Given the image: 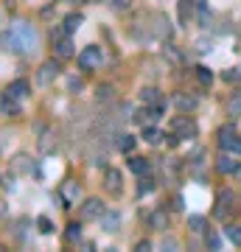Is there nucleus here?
<instances>
[{
  "label": "nucleus",
  "mask_w": 241,
  "mask_h": 252,
  "mask_svg": "<svg viewBox=\"0 0 241 252\" xmlns=\"http://www.w3.org/2000/svg\"><path fill=\"white\" fill-rule=\"evenodd\" d=\"M14 28V34H17V42H20V54H31L39 42V36H36L34 26H28V23H17Z\"/></svg>",
  "instance_id": "nucleus-1"
},
{
  "label": "nucleus",
  "mask_w": 241,
  "mask_h": 252,
  "mask_svg": "<svg viewBox=\"0 0 241 252\" xmlns=\"http://www.w3.org/2000/svg\"><path fill=\"white\" fill-rule=\"evenodd\" d=\"M101 64V48L99 45H87L79 54V67L81 70H99Z\"/></svg>",
  "instance_id": "nucleus-2"
},
{
  "label": "nucleus",
  "mask_w": 241,
  "mask_h": 252,
  "mask_svg": "<svg viewBox=\"0 0 241 252\" xmlns=\"http://www.w3.org/2000/svg\"><path fill=\"white\" fill-rule=\"evenodd\" d=\"M56 76H59V62H54V59H48V62H42V64H39V73H36V81L48 87V84H51V81L56 79Z\"/></svg>",
  "instance_id": "nucleus-3"
},
{
  "label": "nucleus",
  "mask_w": 241,
  "mask_h": 252,
  "mask_svg": "<svg viewBox=\"0 0 241 252\" xmlns=\"http://www.w3.org/2000/svg\"><path fill=\"white\" fill-rule=\"evenodd\" d=\"M104 216V202L101 199H87L81 205V219L84 221H93V219H101Z\"/></svg>",
  "instance_id": "nucleus-4"
},
{
  "label": "nucleus",
  "mask_w": 241,
  "mask_h": 252,
  "mask_svg": "<svg viewBox=\"0 0 241 252\" xmlns=\"http://www.w3.org/2000/svg\"><path fill=\"white\" fill-rule=\"evenodd\" d=\"M104 188H107L109 193H121V188H124V177H121L118 168H107V171H104Z\"/></svg>",
  "instance_id": "nucleus-5"
},
{
  "label": "nucleus",
  "mask_w": 241,
  "mask_h": 252,
  "mask_svg": "<svg viewBox=\"0 0 241 252\" xmlns=\"http://www.w3.org/2000/svg\"><path fill=\"white\" fill-rule=\"evenodd\" d=\"M54 48H56V56H59V59H70V56H76V48H73L70 34L59 36V39L54 42Z\"/></svg>",
  "instance_id": "nucleus-6"
},
{
  "label": "nucleus",
  "mask_w": 241,
  "mask_h": 252,
  "mask_svg": "<svg viewBox=\"0 0 241 252\" xmlns=\"http://www.w3.org/2000/svg\"><path fill=\"white\" fill-rule=\"evenodd\" d=\"M0 112H3V115H9V118H17L20 112H23L20 98H14V95H9V93H6V95L0 98Z\"/></svg>",
  "instance_id": "nucleus-7"
},
{
  "label": "nucleus",
  "mask_w": 241,
  "mask_h": 252,
  "mask_svg": "<svg viewBox=\"0 0 241 252\" xmlns=\"http://www.w3.org/2000/svg\"><path fill=\"white\" fill-rule=\"evenodd\" d=\"M0 48H3V51H9V54H20V42H17V34H14V28H6V31H0Z\"/></svg>",
  "instance_id": "nucleus-8"
},
{
  "label": "nucleus",
  "mask_w": 241,
  "mask_h": 252,
  "mask_svg": "<svg viewBox=\"0 0 241 252\" xmlns=\"http://www.w3.org/2000/svg\"><path fill=\"white\" fill-rule=\"evenodd\" d=\"M174 129H177V137H197V124L194 121H188V118H177L174 121Z\"/></svg>",
  "instance_id": "nucleus-9"
},
{
  "label": "nucleus",
  "mask_w": 241,
  "mask_h": 252,
  "mask_svg": "<svg viewBox=\"0 0 241 252\" xmlns=\"http://www.w3.org/2000/svg\"><path fill=\"white\" fill-rule=\"evenodd\" d=\"M59 196H62L65 207L76 205V199H79V185H76V182H65L62 188H59Z\"/></svg>",
  "instance_id": "nucleus-10"
},
{
  "label": "nucleus",
  "mask_w": 241,
  "mask_h": 252,
  "mask_svg": "<svg viewBox=\"0 0 241 252\" xmlns=\"http://www.w3.org/2000/svg\"><path fill=\"white\" fill-rule=\"evenodd\" d=\"M230 202H233V193H230V190H219L213 216H216V219H224V216H227V207H230Z\"/></svg>",
  "instance_id": "nucleus-11"
},
{
  "label": "nucleus",
  "mask_w": 241,
  "mask_h": 252,
  "mask_svg": "<svg viewBox=\"0 0 241 252\" xmlns=\"http://www.w3.org/2000/svg\"><path fill=\"white\" fill-rule=\"evenodd\" d=\"M194 9H197V0H179L177 3V14L182 26H188V20L194 17Z\"/></svg>",
  "instance_id": "nucleus-12"
},
{
  "label": "nucleus",
  "mask_w": 241,
  "mask_h": 252,
  "mask_svg": "<svg viewBox=\"0 0 241 252\" xmlns=\"http://www.w3.org/2000/svg\"><path fill=\"white\" fill-rule=\"evenodd\" d=\"M118 224H121V213H118V210H104V216H101V227H104L107 233H115Z\"/></svg>",
  "instance_id": "nucleus-13"
},
{
  "label": "nucleus",
  "mask_w": 241,
  "mask_h": 252,
  "mask_svg": "<svg viewBox=\"0 0 241 252\" xmlns=\"http://www.w3.org/2000/svg\"><path fill=\"white\" fill-rule=\"evenodd\" d=\"M6 93H9V95H14V98L23 101V98L28 95V93H31V84H28L26 79H17V81H11V84H9V90H6Z\"/></svg>",
  "instance_id": "nucleus-14"
},
{
  "label": "nucleus",
  "mask_w": 241,
  "mask_h": 252,
  "mask_svg": "<svg viewBox=\"0 0 241 252\" xmlns=\"http://www.w3.org/2000/svg\"><path fill=\"white\" fill-rule=\"evenodd\" d=\"M233 140H236V129H233V124L222 126V129H219V146H222L224 152H230Z\"/></svg>",
  "instance_id": "nucleus-15"
},
{
  "label": "nucleus",
  "mask_w": 241,
  "mask_h": 252,
  "mask_svg": "<svg viewBox=\"0 0 241 252\" xmlns=\"http://www.w3.org/2000/svg\"><path fill=\"white\" fill-rule=\"evenodd\" d=\"M236 168H239V162L233 160L230 154H222V157L216 160V171H222V174H233Z\"/></svg>",
  "instance_id": "nucleus-16"
},
{
  "label": "nucleus",
  "mask_w": 241,
  "mask_h": 252,
  "mask_svg": "<svg viewBox=\"0 0 241 252\" xmlns=\"http://www.w3.org/2000/svg\"><path fill=\"white\" fill-rule=\"evenodd\" d=\"M197 20H199V26L202 28L210 26V9H207V0H197Z\"/></svg>",
  "instance_id": "nucleus-17"
},
{
  "label": "nucleus",
  "mask_w": 241,
  "mask_h": 252,
  "mask_svg": "<svg viewBox=\"0 0 241 252\" xmlns=\"http://www.w3.org/2000/svg\"><path fill=\"white\" fill-rule=\"evenodd\" d=\"M149 224H152L154 230H166V227H169V213H166V210H154L152 216H149Z\"/></svg>",
  "instance_id": "nucleus-18"
},
{
  "label": "nucleus",
  "mask_w": 241,
  "mask_h": 252,
  "mask_svg": "<svg viewBox=\"0 0 241 252\" xmlns=\"http://www.w3.org/2000/svg\"><path fill=\"white\" fill-rule=\"evenodd\" d=\"M129 168H132L135 174H149L152 171V162L146 160V157H132V160H129Z\"/></svg>",
  "instance_id": "nucleus-19"
},
{
  "label": "nucleus",
  "mask_w": 241,
  "mask_h": 252,
  "mask_svg": "<svg viewBox=\"0 0 241 252\" xmlns=\"http://www.w3.org/2000/svg\"><path fill=\"white\" fill-rule=\"evenodd\" d=\"M224 235L233 247H241V224H227L224 227Z\"/></svg>",
  "instance_id": "nucleus-20"
},
{
  "label": "nucleus",
  "mask_w": 241,
  "mask_h": 252,
  "mask_svg": "<svg viewBox=\"0 0 241 252\" xmlns=\"http://www.w3.org/2000/svg\"><path fill=\"white\" fill-rule=\"evenodd\" d=\"M140 101H143V104H149V107L157 104V101H160V90H157V87H143V90H140Z\"/></svg>",
  "instance_id": "nucleus-21"
},
{
  "label": "nucleus",
  "mask_w": 241,
  "mask_h": 252,
  "mask_svg": "<svg viewBox=\"0 0 241 252\" xmlns=\"http://www.w3.org/2000/svg\"><path fill=\"white\" fill-rule=\"evenodd\" d=\"M154 23H157V36H166V39H169L171 36V23L166 17H163V14H154Z\"/></svg>",
  "instance_id": "nucleus-22"
},
{
  "label": "nucleus",
  "mask_w": 241,
  "mask_h": 252,
  "mask_svg": "<svg viewBox=\"0 0 241 252\" xmlns=\"http://www.w3.org/2000/svg\"><path fill=\"white\" fill-rule=\"evenodd\" d=\"M154 190V180L152 177H143L140 174V182H138V196H149Z\"/></svg>",
  "instance_id": "nucleus-23"
},
{
  "label": "nucleus",
  "mask_w": 241,
  "mask_h": 252,
  "mask_svg": "<svg viewBox=\"0 0 241 252\" xmlns=\"http://www.w3.org/2000/svg\"><path fill=\"white\" fill-rule=\"evenodd\" d=\"M112 93H115V87H112V84H101L99 90H96V101L107 104V101H112Z\"/></svg>",
  "instance_id": "nucleus-24"
},
{
  "label": "nucleus",
  "mask_w": 241,
  "mask_h": 252,
  "mask_svg": "<svg viewBox=\"0 0 241 252\" xmlns=\"http://www.w3.org/2000/svg\"><path fill=\"white\" fill-rule=\"evenodd\" d=\"M197 79H199V84H213V70H210V67H205V64H199L197 67Z\"/></svg>",
  "instance_id": "nucleus-25"
},
{
  "label": "nucleus",
  "mask_w": 241,
  "mask_h": 252,
  "mask_svg": "<svg viewBox=\"0 0 241 252\" xmlns=\"http://www.w3.org/2000/svg\"><path fill=\"white\" fill-rule=\"evenodd\" d=\"M81 26V14H68V17H65V34H73V31H76V28Z\"/></svg>",
  "instance_id": "nucleus-26"
},
{
  "label": "nucleus",
  "mask_w": 241,
  "mask_h": 252,
  "mask_svg": "<svg viewBox=\"0 0 241 252\" xmlns=\"http://www.w3.org/2000/svg\"><path fill=\"white\" fill-rule=\"evenodd\" d=\"M118 152H124V154H129V152H132V149H135V137L132 135H121V137H118Z\"/></svg>",
  "instance_id": "nucleus-27"
},
{
  "label": "nucleus",
  "mask_w": 241,
  "mask_h": 252,
  "mask_svg": "<svg viewBox=\"0 0 241 252\" xmlns=\"http://www.w3.org/2000/svg\"><path fill=\"white\" fill-rule=\"evenodd\" d=\"M160 137H163V132L154 129V126H146V129H143V140H146V143H160Z\"/></svg>",
  "instance_id": "nucleus-28"
},
{
  "label": "nucleus",
  "mask_w": 241,
  "mask_h": 252,
  "mask_svg": "<svg viewBox=\"0 0 241 252\" xmlns=\"http://www.w3.org/2000/svg\"><path fill=\"white\" fill-rule=\"evenodd\" d=\"M188 227H191L194 233H202V230H205V216H188Z\"/></svg>",
  "instance_id": "nucleus-29"
},
{
  "label": "nucleus",
  "mask_w": 241,
  "mask_h": 252,
  "mask_svg": "<svg viewBox=\"0 0 241 252\" xmlns=\"http://www.w3.org/2000/svg\"><path fill=\"white\" fill-rule=\"evenodd\" d=\"M65 238H68V241H79V238H81V224H68Z\"/></svg>",
  "instance_id": "nucleus-30"
},
{
  "label": "nucleus",
  "mask_w": 241,
  "mask_h": 252,
  "mask_svg": "<svg viewBox=\"0 0 241 252\" xmlns=\"http://www.w3.org/2000/svg\"><path fill=\"white\" fill-rule=\"evenodd\" d=\"M36 227H39V233H45V235L54 233V221H51L48 216H39V219H36Z\"/></svg>",
  "instance_id": "nucleus-31"
},
{
  "label": "nucleus",
  "mask_w": 241,
  "mask_h": 252,
  "mask_svg": "<svg viewBox=\"0 0 241 252\" xmlns=\"http://www.w3.org/2000/svg\"><path fill=\"white\" fill-rule=\"evenodd\" d=\"M205 244L210 247V250H222V238L210 230V233H205Z\"/></svg>",
  "instance_id": "nucleus-32"
},
{
  "label": "nucleus",
  "mask_w": 241,
  "mask_h": 252,
  "mask_svg": "<svg viewBox=\"0 0 241 252\" xmlns=\"http://www.w3.org/2000/svg\"><path fill=\"white\" fill-rule=\"evenodd\" d=\"M177 104H179V109H185V112H191V109L197 107V98H191V95H179V98H177Z\"/></svg>",
  "instance_id": "nucleus-33"
},
{
  "label": "nucleus",
  "mask_w": 241,
  "mask_h": 252,
  "mask_svg": "<svg viewBox=\"0 0 241 252\" xmlns=\"http://www.w3.org/2000/svg\"><path fill=\"white\" fill-rule=\"evenodd\" d=\"M224 81H227V84H239V81H241V70H239V67L224 70Z\"/></svg>",
  "instance_id": "nucleus-34"
},
{
  "label": "nucleus",
  "mask_w": 241,
  "mask_h": 252,
  "mask_svg": "<svg viewBox=\"0 0 241 252\" xmlns=\"http://www.w3.org/2000/svg\"><path fill=\"white\" fill-rule=\"evenodd\" d=\"M227 109H230V115H241V95H236V98L230 101V107H227Z\"/></svg>",
  "instance_id": "nucleus-35"
},
{
  "label": "nucleus",
  "mask_w": 241,
  "mask_h": 252,
  "mask_svg": "<svg viewBox=\"0 0 241 252\" xmlns=\"http://www.w3.org/2000/svg\"><path fill=\"white\" fill-rule=\"evenodd\" d=\"M112 6H115V11H129L132 0H112Z\"/></svg>",
  "instance_id": "nucleus-36"
},
{
  "label": "nucleus",
  "mask_w": 241,
  "mask_h": 252,
  "mask_svg": "<svg viewBox=\"0 0 241 252\" xmlns=\"http://www.w3.org/2000/svg\"><path fill=\"white\" fill-rule=\"evenodd\" d=\"M135 250H138V252H149V250H152V241H146V238H143V241L135 244Z\"/></svg>",
  "instance_id": "nucleus-37"
},
{
  "label": "nucleus",
  "mask_w": 241,
  "mask_h": 252,
  "mask_svg": "<svg viewBox=\"0 0 241 252\" xmlns=\"http://www.w3.org/2000/svg\"><path fill=\"white\" fill-rule=\"evenodd\" d=\"M230 152H233V154H241V137H239V135H236V140H233Z\"/></svg>",
  "instance_id": "nucleus-38"
},
{
  "label": "nucleus",
  "mask_w": 241,
  "mask_h": 252,
  "mask_svg": "<svg viewBox=\"0 0 241 252\" xmlns=\"http://www.w3.org/2000/svg\"><path fill=\"white\" fill-rule=\"evenodd\" d=\"M163 247H169V250H177V241H174V238H166V241H163Z\"/></svg>",
  "instance_id": "nucleus-39"
},
{
  "label": "nucleus",
  "mask_w": 241,
  "mask_h": 252,
  "mask_svg": "<svg viewBox=\"0 0 241 252\" xmlns=\"http://www.w3.org/2000/svg\"><path fill=\"white\" fill-rule=\"evenodd\" d=\"M70 90H81V81L79 79H70Z\"/></svg>",
  "instance_id": "nucleus-40"
},
{
  "label": "nucleus",
  "mask_w": 241,
  "mask_h": 252,
  "mask_svg": "<svg viewBox=\"0 0 241 252\" xmlns=\"http://www.w3.org/2000/svg\"><path fill=\"white\" fill-rule=\"evenodd\" d=\"M174 210H182V196H174Z\"/></svg>",
  "instance_id": "nucleus-41"
}]
</instances>
